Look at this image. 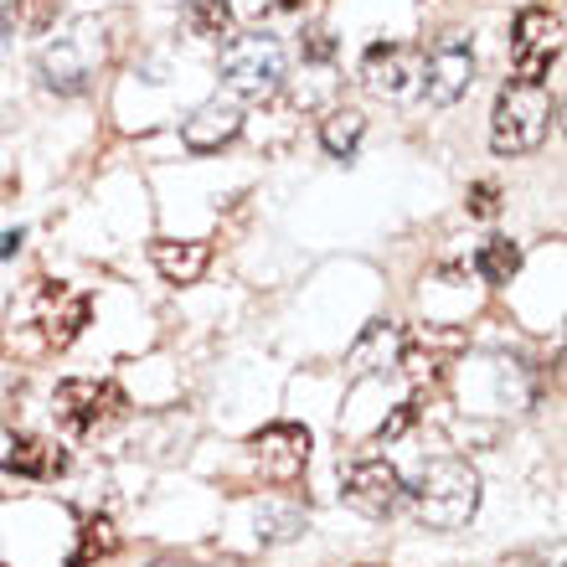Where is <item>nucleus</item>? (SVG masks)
<instances>
[{
	"label": "nucleus",
	"mask_w": 567,
	"mask_h": 567,
	"mask_svg": "<svg viewBox=\"0 0 567 567\" xmlns=\"http://www.w3.org/2000/svg\"><path fill=\"white\" fill-rule=\"evenodd\" d=\"M83 326H89V295L58 279H31V289L11 305L6 346L21 357H52V351H68L83 336Z\"/></svg>",
	"instance_id": "1"
},
{
	"label": "nucleus",
	"mask_w": 567,
	"mask_h": 567,
	"mask_svg": "<svg viewBox=\"0 0 567 567\" xmlns=\"http://www.w3.org/2000/svg\"><path fill=\"white\" fill-rule=\"evenodd\" d=\"M408 501H413V516L433 532H460V526L475 522L480 511V475L470 460H429L419 470V480L408 485Z\"/></svg>",
	"instance_id": "2"
},
{
	"label": "nucleus",
	"mask_w": 567,
	"mask_h": 567,
	"mask_svg": "<svg viewBox=\"0 0 567 567\" xmlns=\"http://www.w3.org/2000/svg\"><path fill=\"white\" fill-rule=\"evenodd\" d=\"M553 130V93L542 83L511 78L491 114V145L495 155H532Z\"/></svg>",
	"instance_id": "3"
},
{
	"label": "nucleus",
	"mask_w": 567,
	"mask_h": 567,
	"mask_svg": "<svg viewBox=\"0 0 567 567\" xmlns=\"http://www.w3.org/2000/svg\"><path fill=\"white\" fill-rule=\"evenodd\" d=\"M284 42L269 31H254V37H227L223 42V83L248 104H264L284 89Z\"/></svg>",
	"instance_id": "4"
},
{
	"label": "nucleus",
	"mask_w": 567,
	"mask_h": 567,
	"mask_svg": "<svg viewBox=\"0 0 567 567\" xmlns=\"http://www.w3.org/2000/svg\"><path fill=\"white\" fill-rule=\"evenodd\" d=\"M52 413L68 433L89 439V433H104L130 413V398H124L114 382H99V377H68L58 392H52Z\"/></svg>",
	"instance_id": "5"
},
{
	"label": "nucleus",
	"mask_w": 567,
	"mask_h": 567,
	"mask_svg": "<svg viewBox=\"0 0 567 567\" xmlns=\"http://www.w3.org/2000/svg\"><path fill=\"white\" fill-rule=\"evenodd\" d=\"M563 58V16L547 11V6H526L511 27V62H516V78L526 83H542V73Z\"/></svg>",
	"instance_id": "6"
},
{
	"label": "nucleus",
	"mask_w": 567,
	"mask_h": 567,
	"mask_svg": "<svg viewBox=\"0 0 567 567\" xmlns=\"http://www.w3.org/2000/svg\"><path fill=\"white\" fill-rule=\"evenodd\" d=\"M310 449H315L310 429H299V423H269V429H258L254 439H248V460H254V470L264 480L289 485V480L305 475Z\"/></svg>",
	"instance_id": "7"
},
{
	"label": "nucleus",
	"mask_w": 567,
	"mask_h": 567,
	"mask_svg": "<svg viewBox=\"0 0 567 567\" xmlns=\"http://www.w3.org/2000/svg\"><path fill=\"white\" fill-rule=\"evenodd\" d=\"M341 495H346V506L351 511L382 522V516H392V511L408 501V485H403V475H398L388 460H377L372 454V460H357L351 470H346Z\"/></svg>",
	"instance_id": "8"
},
{
	"label": "nucleus",
	"mask_w": 567,
	"mask_h": 567,
	"mask_svg": "<svg viewBox=\"0 0 567 567\" xmlns=\"http://www.w3.org/2000/svg\"><path fill=\"white\" fill-rule=\"evenodd\" d=\"M361 83H367L377 99H408V93H419V83H423V52L419 47H403V42L367 47Z\"/></svg>",
	"instance_id": "9"
},
{
	"label": "nucleus",
	"mask_w": 567,
	"mask_h": 567,
	"mask_svg": "<svg viewBox=\"0 0 567 567\" xmlns=\"http://www.w3.org/2000/svg\"><path fill=\"white\" fill-rule=\"evenodd\" d=\"M464 346H470V336H464V330L429 326V330H419V336H403V346H398V367L408 372V382H413V388H433V382L444 377L449 357H460Z\"/></svg>",
	"instance_id": "10"
},
{
	"label": "nucleus",
	"mask_w": 567,
	"mask_h": 567,
	"mask_svg": "<svg viewBox=\"0 0 567 567\" xmlns=\"http://www.w3.org/2000/svg\"><path fill=\"white\" fill-rule=\"evenodd\" d=\"M470 83H475V52H470V42L444 37L433 52H423V89H429V104H439V109L460 104L464 93H470Z\"/></svg>",
	"instance_id": "11"
},
{
	"label": "nucleus",
	"mask_w": 567,
	"mask_h": 567,
	"mask_svg": "<svg viewBox=\"0 0 567 567\" xmlns=\"http://www.w3.org/2000/svg\"><path fill=\"white\" fill-rule=\"evenodd\" d=\"M238 135H243V109L227 104V99H207L192 120H181V140H186V150H196V155H212V150L233 145Z\"/></svg>",
	"instance_id": "12"
},
{
	"label": "nucleus",
	"mask_w": 567,
	"mask_h": 567,
	"mask_svg": "<svg viewBox=\"0 0 567 567\" xmlns=\"http://www.w3.org/2000/svg\"><path fill=\"white\" fill-rule=\"evenodd\" d=\"M150 264H155L171 284H196L202 274H207V264H212V243L161 238V243H150Z\"/></svg>",
	"instance_id": "13"
},
{
	"label": "nucleus",
	"mask_w": 567,
	"mask_h": 567,
	"mask_svg": "<svg viewBox=\"0 0 567 567\" xmlns=\"http://www.w3.org/2000/svg\"><path fill=\"white\" fill-rule=\"evenodd\" d=\"M398 346H403V330L388 326V320H372V326L361 330V341L351 346L346 367H351V377H357V382H367L372 372H388L392 361H398Z\"/></svg>",
	"instance_id": "14"
},
{
	"label": "nucleus",
	"mask_w": 567,
	"mask_h": 567,
	"mask_svg": "<svg viewBox=\"0 0 567 567\" xmlns=\"http://www.w3.org/2000/svg\"><path fill=\"white\" fill-rule=\"evenodd\" d=\"M0 470L27 480H58L68 470V454L58 444H47V439H16L11 454H0Z\"/></svg>",
	"instance_id": "15"
},
{
	"label": "nucleus",
	"mask_w": 567,
	"mask_h": 567,
	"mask_svg": "<svg viewBox=\"0 0 567 567\" xmlns=\"http://www.w3.org/2000/svg\"><path fill=\"white\" fill-rule=\"evenodd\" d=\"M42 73L58 93H83L89 89V62L78 58V37H62L58 47L42 52Z\"/></svg>",
	"instance_id": "16"
},
{
	"label": "nucleus",
	"mask_w": 567,
	"mask_h": 567,
	"mask_svg": "<svg viewBox=\"0 0 567 567\" xmlns=\"http://www.w3.org/2000/svg\"><path fill=\"white\" fill-rule=\"evenodd\" d=\"M361 135H367V120H361L357 109H330L326 120H320V145H326V155H336V161H351Z\"/></svg>",
	"instance_id": "17"
},
{
	"label": "nucleus",
	"mask_w": 567,
	"mask_h": 567,
	"mask_svg": "<svg viewBox=\"0 0 567 567\" xmlns=\"http://www.w3.org/2000/svg\"><path fill=\"white\" fill-rule=\"evenodd\" d=\"M522 269V248L511 238H491V243H480V254H475V274L485 284H511V274Z\"/></svg>",
	"instance_id": "18"
},
{
	"label": "nucleus",
	"mask_w": 567,
	"mask_h": 567,
	"mask_svg": "<svg viewBox=\"0 0 567 567\" xmlns=\"http://www.w3.org/2000/svg\"><path fill=\"white\" fill-rule=\"evenodd\" d=\"M186 27H192V37L227 42L233 37V11H227V0H186Z\"/></svg>",
	"instance_id": "19"
},
{
	"label": "nucleus",
	"mask_w": 567,
	"mask_h": 567,
	"mask_svg": "<svg viewBox=\"0 0 567 567\" xmlns=\"http://www.w3.org/2000/svg\"><path fill=\"white\" fill-rule=\"evenodd\" d=\"M114 547H120L114 522H109V516H89V522H83V542H78V553L68 557V567H89V563H99V557H114Z\"/></svg>",
	"instance_id": "20"
},
{
	"label": "nucleus",
	"mask_w": 567,
	"mask_h": 567,
	"mask_svg": "<svg viewBox=\"0 0 567 567\" xmlns=\"http://www.w3.org/2000/svg\"><path fill=\"white\" fill-rule=\"evenodd\" d=\"M11 27L21 37H42V31L58 27V0H11Z\"/></svg>",
	"instance_id": "21"
},
{
	"label": "nucleus",
	"mask_w": 567,
	"mask_h": 567,
	"mask_svg": "<svg viewBox=\"0 0 567 567\" xmlns=\"http://www.w3.org/2000/svg\"><path fill=\"white\" fill-rule=\"evenodd\" d=\"M305 532V511L299 506H264L258 511V542H289Z\"/></svg>",
	"instance_id": "22"
},
{
	"label": "nucleus",
	"mask_w": 567,
	"mask_h": 567,
	"mask_svg": "<svg viewBox=\"0 0 567 567\" xmlns=\"http://www.w3.org/2000/svg\"><path fill=\"white\" fill-rule=\"evenodd\" d=\"M413 423H419V403L408 398V403H398V413H392V419H382V429H377V444H388V439H403Z\"/></svg>",
	"instance_id": "23"
},
{
	"label": "nucleus",
	"mask_w": 567,
	"mask_h": 567,
	"mask_svg": "<svg viewBox=\"0 0 567 567\" xmlns=\"http://www.w3.org/2000/svg\"><path fill=\"white\" fill-rule=\"evenodd\" d=\"M464 207L475 212V217H495V212H501V186H495V181H475Z\"/></svg>",
	"instance_id": "24"
},
{
	"label": "nucleus",
	"mask_w": 567,
	"mask_h": 567,
	"mask_svg": "<svg viewBox=\"0 0 567 567\" xmlns=\"http://www.w3.org/2000/svg\"><path fill=\"white\" fill-rule=\"evenodd\" d=\"M21 238H27V233H21V227H16V233H0V258H11L16 248H21Z\"/></svg>",
	"instance_id": "25"
}]
</instances>
